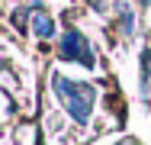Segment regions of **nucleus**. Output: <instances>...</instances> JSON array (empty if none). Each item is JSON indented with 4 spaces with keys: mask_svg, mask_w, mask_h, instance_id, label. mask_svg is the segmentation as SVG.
<instances>
[{
    "mask_svg": "<svg viewBox=\"0 0 151 145\" xmlns=\"http://www.w3.org/2000/svg\"><path fill=\"white\" fill-rule=\"evenodd\" d=\"M52 90L58 94L61 100H64V107H68V116L71 119H77L81 126L90 119V103H93V87L90 84H74V81H68V78H61V74H52Z\"/></svg>",
    "mask_w": 151,
    "mask_h": 145,
    "instance_id": "nucleus-1",
    "label": "nucleus"
},
{
    "mask_svg": "<svg viewBox=\"0 0 151 145\" xmlns=\"http://www.w3.org/2000/svg\"><path fill=\"white\" fill-rule=\"evenodd\" d=\"M122 145H138V142H122Z\"/></svg>",
    "mask_w": 151,
    "mask_h": 145,
    "instance_id": "nucleus-5",
    "label": "nucleus"
},
{
    "mask_svg": "<svg viewBox=\"0 0 151 145\" xmlns=\"http://www.w3.org/2000/svg\"><path fill=\"white\" fill-rule=\"evenodd\" d=\"M32 29H35V36H42V39H52V36H55V20H52L48 13H39V16L32 20Z\"/></svg>",
    "mask_w": 151,
    "mask_h": 145,
    "instance_id": "nucleus-3",
    "label": "nucleus"
},
{
    "mask_svg": "<svg viewBox=\"0 0 151 145\" xmlns=\"http://www.w3.org/2000/svg\"><path fill=\"white\" fill-rule=\"evenodd\" d=\"M138 3H148V0H138Z\"/></svg>",
    "mask_w": 151,
    "mask_h": 145,
    "instance_id": "nucleus-6",
    "label": "nucleus"
},
{
    "mask_svg": "<svg viewBox=\"0 0 151 145\" xmlns=\"http://www.w3.org/2000/svg\"><path fill=\"white\" fill-rule=\"evenodd\" d=\"M119 16H122V29H125V36H132V32H135V16H132V10H129L125 3H119Z\"/></svg>",
    "mask_w": 151,
    "mask_h": 145,
    "instance_id": "nucleus-4",
    "label": "nucleus"
},
{
    "mask_svg": "<svg viewBox=\"0 0 151 145\" xmlns=\"http://www.w3.org/2000/svg\"><path fill=\"white\" fill-rule=\"evenodd\" d=\"M61 58L64 61H81L84 68H93V52H90L87 39L77 29H68L64 32V39H61Z\"/></svg>",
    "mask_w": 151,
    "mask_h": 145,
    "instance_id": "nucleus-2",
    "label": "nucleus"
}]
</instances>
